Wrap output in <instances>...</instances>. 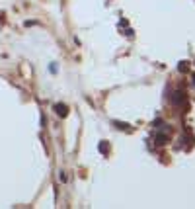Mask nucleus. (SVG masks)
I'll use <instances>...</instances> for the list:
<instances>
[{"label":"nucleus","instance_id":"f257e3e1","mask_svg":"<svg viewBox=\"0 0 195 209\" xmlns=\"http://www.w3.org/2000/svg\"><path fill=\"white\" fill-rule=\"evenodd\" d=\"M170 102H172L174 106H184L185 104V96L181 90H176V92L172 94V98H170Z\"/></svg>","mask_w":195,"mask_h":209},{"label":"nucleus","instance_id":"f03ea898","mask_svg":"<svg viewBox=\"0 0 195 209\" xmlns=\"http://www.w3.org/2000/svg\"><path fill=\"white\" fill-rule=\"evenodd\" d=\"M53 108H55L57 116H61V117H64L66 113H68V108H66L64 104H55V106H53Z\"/></svg>","mask_w":195,"mask_h":209},{"label":"nucleus","instance_id":"20e7f679","mask_svg":"<svg viewBox=\"0 0 195 209\" xmlns=\"http://www.w3.org/2000/svg\"><path fill=\"white\" fill-rule=\"evenodd\" d=\"M156 141L160 143V145H164V143H168V135H162V133H156Z\"/></svg>","mask_w":195,"mask_h":209},{"label":"nucleus","instance_id":"423d86ee","mask_svg":"<svg viewBox=\"0 0 195 209\" xmlns=\"http://www.w3.org/2000/svg\"><path fill=\"white\" fill-rule=\"evenodd\" d=\"M193 80H195V76H193Z\"/></svg>","mask_w":195,"mask_h":209},{"label":"nucleus","instance_id":"39448f33","mask_svg":"<svg viewBox=\"0 0 195 209\" xmlns=\"http://www.w3.org/2000/svg\"><path fill=\"white\" fill-rule=\"evenodd\" d=\"M59 180H61V182H66V174H64V172H61V176H59Z\"/></svg>","mask_w":195,"mask_h":209},{"label":"nucleus","instance_id":"7ed1b4c3","mask_svg":"<svg viewBox=\"0 0 195 209\" xmlns=\"http://www.w3.org/2000/svg\"><path fill=\"white\" fill-rule=\"evenodd\" d=\"M113 125H117V129H121V131H131V125H129V123H121V121H113Z\"/></svg>","mask_w":195,"mask_h":209}]
</instances>
